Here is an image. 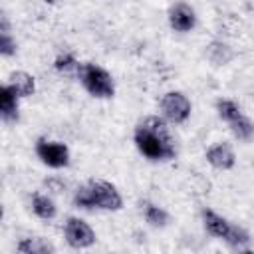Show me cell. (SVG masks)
<instances>
[{
  "label": "cell",
  "mask_w": 254,
  "mask_h": 254,
  "mask_svg": "<svg viewBox=\"0 0 254 254\" xmlns=\"http://www.w3.org/2000/svg\"><path fill=\"white\" fill-rule=\"evenodd\" d=\"M133 141L139 153L149 161H169V159H175L177 155V149L169 135V127L165 119L155 115L143 119L137 125Z\"/></svg>",
  "instance_id": "obj_1"
},
{
  "label": "cell",
  "mask_w": 254,
  "mask_h": 254,
  "mask_svg": "<svg viewBox=\"0 0 254 254\" xmlns=\"http://www.w3.org/2000/svg\"><path fill=\"white\" fill-rule=\"evenodd\" d=\"M73 204L77 208H101V210H119L123 206V198L119 194V190L107 183V181H87V185L79 187L75 196H73Z\"/></svg>",
  "instance_id": "obj_2"
},
{
  "label": "cell",
  "mask_w": 254,
  "mask_h": 254,
  "mask_svg": "<svg viewBox=\"0 0 254 254\" xmlns=\"http://www.w3.org/2000/svg\"><path fill=\"white\" fill-rule=\"evenodd\" d=\"M77 77L81 81V85L93 95V97H99V99H107L115 93V85H113V79L111 75L95 65V64H79V69H77Z\"/></svg>",
  "instance_id": "obj_3"
},
{
  "label": "cell",
  "mask_w": 254,
  "mask_h": 254,
  "mask_svg": "<svg viewBox=\"0 0 254 254\" xmlns=\"http://www.w3.org/2000/svg\"><path fill=\"white\" fill-rule=\"evenodd\" d=\"M161 111L171 123H185L190 115V101L181 91H167L161 97Z\"/></svg>",
  "instance_id": "obj_4"
},
{
  "label": "cell",
  "mask_w": 254,
  "mask_h": 254,
  "mask_svg": "<svg viewBox=\"0 0 254 254\" xmlns=\"http://www.w3.org/2000/svg\"><path fill=\"white\" fill-rule=\"evenodd\" d=\"M36 155L44 165L52 169H62L69 165V149L60 141L40 139L36 143Z\"/></svg>",
  "instance_id": "obj_5"
},
{
  "label": "cell",
  "mask_w": 254,
  "mask_h": 254,
  "mask_svg": "<svg viewBox=\"0 0 254 254\" xmlns=\"http://www.w3.org/2000/svg\"><path fill=\"white\" fill-rule=\"evenodd\" d=\"M64 234H65V242L71 248H89L95 244V232L91 230V226L75 216H69L65 220Z\"/></svg>",
  "instance_id": "obj_6"
},
{
  "label": "cell",
  "mask_w": 254,
  "mask_h": 254,
  "mask_svg": "<svg viewBox=\"0 0 254 254\" xmlns=\"http://www.w3.org/2000/svg\"><path fill=\"white\" fill-rule=\"evenodd\" d=\"M169 24L175 32H189L194 28L196 24V16H194V10L185 4V2H179L175 4L171 10H169Z\"/></svg>",
  "instance_id": "obj_7"
},
{
  "label": "cell",
  "mask_w": 254,
  "mask_h": 254,
  "mask_svg": "<svg viewBox=\"0 0 254 254\" xmlns=\"http://www.w3.org/2000/svg\"><path fill=\"white\" fill-rule=\"evenodd\" d=\"M206 161H208V165H212L214 169L228 171V169L234 167L236 157H234L230 145H226V143H216V145H212V147L206 151Z\"/></svg>",
  "instance_id": "obj_8"
},
{
  "label": "cell",
  "mask_w": 254,
  "mask_h": 254,
  "mask_svg": "<svg viewBox=\"0 0 254 254\" xmlns=\"http://www.w3.org/2000/svg\"><path fill=\"white\" fill-rule=\"evenodd\" d=\"M202 224H204V228H206L208 234H212V236H216V238H222V240L228 236V232H230V228H232V224H230L224 216L216 214V212L210 210V208H204V210H202Z\"/></svg>",
  "instance_id": "obj_9"
},
{
  "label": "cell",
  "mask_w": 254,
  "mask_h": 254,
  "mask_svg": "<svg viewBox=\"0 0 254 254\" xmlns=\"http://www.w3.org/2000/svg\"><path fill=\"white\" fill-rule=\"evenodd\" d=\"M0 115L4 121L18 119V93L8 83L0 87Z\"/></svg>",
  "instance_id": "obj_10"
},
{
  "label": "cell",
  "mask_w": 254,
  "mask_h": 254,
  "mask_svg": "<svg viewBox=\"0 0 254 254\" xmlns=\"http://www.w3.org/2000/svg\"><path fill=\"white\" fill-rule=\"evenodd\" d=\"M8 85L18 93V97H28L36 91V81L26 71H12L8 77Z\"/></svg>",
  "instance_id": "obj_11"
},
{
  "label": "cell",
  "mask_w": 254,
  "mask_h": 254,
  "mask_svg": "<svg viewBox=\"0 0 254 254\" xmlns=\"http://www.w3.org/2000/svg\"><path fill=\"white\" fill-rule=\"evenodd\" d=\"M32 210H34L36 216H40V218H44V220L54 218L56 212H58L54 200H52L50 196H46V194H40V192H36V194L32 196Z\"/></svg>",
  "instance_id": "obj_12"
},
{
  "label": "cell",
  "mask_w": 254,
  "mask_h": 254,
  "mask_svg": "<svg viewBox=\"0 0 254 254\" xmlns=\"http://www.w3.org/2000/svg\"><path fill=\"white\" fill-rule=\"evenodd\" d=\"M18 252H24V254H48V252H56V248L44 240V238H24L18 242Z\"/></svg>",
  "instance_id": "obj_13"
},
{
  "label": "cell",
  "mask_w": 254,
  "mask_h": 254,
  "mask_svg": "<svg viewBox=\"0 0 254 254\" xmlns=\"http://www.w3.org/2000/svg\"><path fill=\"white\" fill-rule=\"evenodd\" d=\"M206 58L210 60V64H214V65H224V64H228L230 60H232V50L226 46V44H222V42H212V44H208V48H206Z\"/></svg>",
  "instance_id": "obj_14"
},
{
  "label": "cell",
  "mask_w": 254,
  "mask_h": 254,
  "mask_svg": "<svg viewBox=\"0 0 254 254\" xmlns=\"http://www.w3.org/2000/svg\"><path fill=\"white\" fill-rule=\"evenodd\" d=\"M141 210H143V216H145V220L151 224V226H155V228H163L167 222H169V214L161 208V206H157V204H153V202H143L141 204Z\"/></svg>",
  "instance_id": "obj_15"
},
{
  "label": "cell",
  "mask_w": 254,
  "mask_h": 254,
  "mask_svg": "<svg viewBox=\"0 0 254 254\" xmlns=\"http://www.w3.org/2000/svg\"><path fill=\"white\" fill-rule=\"evenodd\" d=\"M230 125V131H232V135L236 137V139H240V141H248V139H252V135H254V123L246 117V115H240V117H236L232 123H228Z\"/></svg>",
  "instance_id": "obj_16"
},
{
  "label": "cell",
  "mask_w": 254,
  "mask_h": 254,
  "mask_svg": "<svg viewBox=\"0 0 254 254\" xmlns=\"http://www.w3.org/2000/svg\"><path fill=\"white\" fill-rule=\"evenodd\" d=\"M216 111H218V117H220L222 121H226V123H232L236 117L242 115L240 107H238L232 99H218V101H216Z\"/></svg>",
  "instance_id": "obj_17"
},
{
  "label": "cell",
  "mask_w": 254,
  "mask_h": 254,
  "mask_svg": "<svg viewBox=\"0 0 254 254\" xmlns=\"http://www.w3.org/2000/svg\"><path fill=\"white\" fill-rule=\"evenodd\" d=\"M54 67H56L60 73H64V75H71V73H77L79 64H77V60L73 58V54L64 52V54H60V56L56 58Z\"/></svg>",
  "instance_id": "obj_18"
},
{
  "label": "cell",
  "mask_w": 254,
  "mask_h": 254,
  "mask_svg": "<svg viewBox=\"0 0 254 254\" xmlns=\"http://www.w3.org/2000/svg\"><path fill=\"white\" fill-rule=\"evenodd\" d=\"M224 242H226V244H230L232 248H244V246L250 242V234H248L244 228H240V226L232 224V228H230L228 236L224 238Z\"/></svg>",
  "instance_id": "obj_19"
},
{
  "label": "cell",
  "mask_w": 254,
  "mask_h": 254,
  "mask_svg": "<svg viewBox=\"0 0 254 254\" xmlns=\"http://www.w3.org/2000/svg\"><path fill=\"white\" fill-rule=\"evenodd\" d=\"M0 54L2 56H14L16 54V42L12 40L10 32H0Z\"/></svg>",
  "instance_id": "obj_20"
},
{
  "label": "cell",
  "mask_w": 254,
  "mask_h": 254,
  "mask_svg": "<svg viewBox=\"0 0 254 254\" xmlns=\"http://www.w3.org/2000/svg\"><path fill=\"white\" fill-rule=\"evenodd\" d=\"M44 2H48V4H54V2H56V0H44Z\"/></svg>",
  "instance_id": "obj_21"
}]
</instances>
